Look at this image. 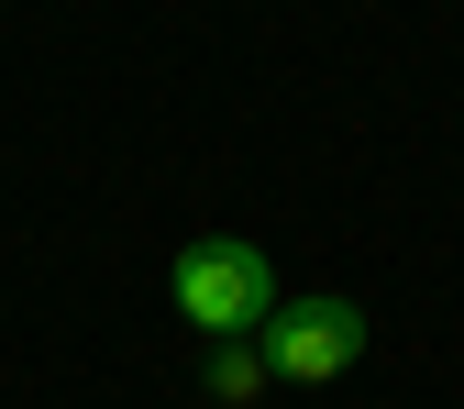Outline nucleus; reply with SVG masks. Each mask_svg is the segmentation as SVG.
I'll use <instances>...</instances> for the list:
<instances>
[{
    "label": "nucleus",
    "mask_w": 464,
    "mask_h": 409,
    "mask_svg": "<svg viewBox=\"0 0 464 409\" xmlns=\"http://www.w3.org/2000/svg\"><path fill=\"white\" fill-rule=\"evenodd\" d=\"M255 343H266V376L276 387H321V376H343L365 355V310L354 299H276V321Z\"/></svg>",
    "instance_id": "2"
},
{
    "label": "nucleus",
    "mask_w": 464,
    "mask_h": 409,
    "mask_svg": "<svg viewBox=\"0 0 464 409\" xmlns=\"http://www.w3.org/2000/svg\"><path fill=\"white\" fill-rule=\"evenodd\" d=\"M178 310L210 332V343H255L266 321H276V266L255 255V244H232V232H210V244H188L178 255Z\"/></svg>",
    "instance_id": "1"
},
{
    "label": "nucleus",
    "mask_w": 464,
    "mask_h": 409,
    "mask_svg": "<svg viewBox=\"0 0 464 409\" xmlns=\"http://www.w3.org/2000/svg\"><path fill=\"white\" fill-rule=\"evenodd\" d=\"M255 387H266V343H210V398L244 409Z\"/></svg>",
    "instance_id": "3"
}]
</instances>
